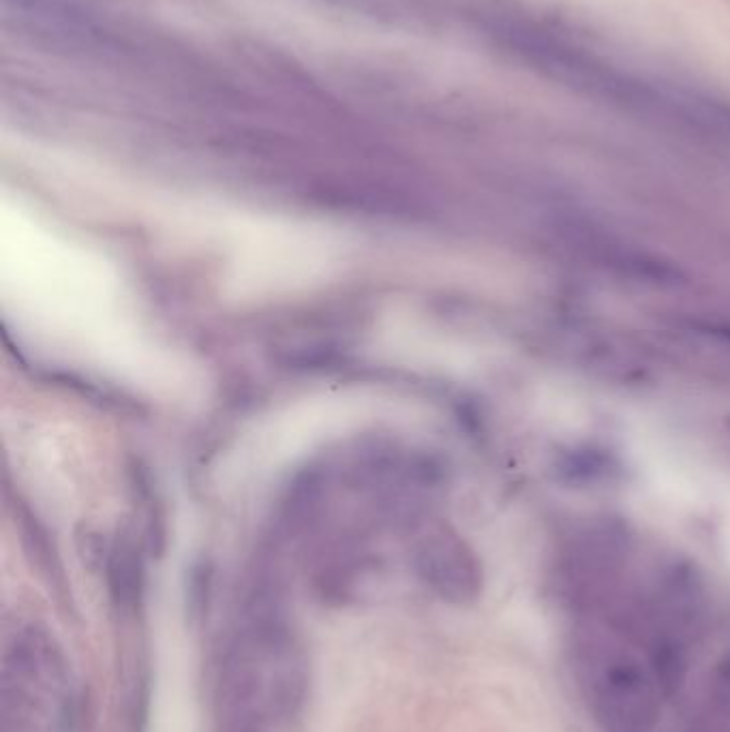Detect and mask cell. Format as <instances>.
<instances>
[{
    "label": "cell",
    "instance_id": "52a82bcc",
    "mask_svg": "<svg viewBox=\"0 0 730 732\" xmlns=\"http://www.w3.org/2000/svg\"><path fill=\"white\" fill-rule=\"evenodd\" d=\"M696 330L701 334H707V337H713L718 341H724L730 345V324H713V322H703L698 324Z\"/></svg>",
    "mask_w": 730,
    "mask_h": 732
},
{
    "label": "cell",
    "instance_id": "5b68a950",
    "mask_svg": "<svg viewBox=\"0 0 730 732\" xmlns=\"http://www.w3.org/2000/svg\"><path fill=\"white\" fill-rule=\"evenodd\" d=\"M683 732H730V655L713 666L703 703Z\"/></svg>",
    "mask_w": 730,
    "mask_h": 732
},
{
    "label": "cell",
    "instance_id": "277c9868",
    "mask_svg": "<svg viewBox=\"0 0 730 732\" xmlns=\"http://www.w3.org/2000/svg\"><path fill=\"white\" fill-rule=\"evenodd\" d=\"M555 480L568 486H591L613 480L619 474V463L615 456L596 446L572 448L559 454L553 465Z\"/></svg>",
    "mask_w": 730,
    "mask_h": 732
},
{
    "label": "cell",
    "instance_id": "8992f818",
    "mask_svg": "<svg viewBox=\"0 0 730 732\" xmlns=\"http://www.w3.org/2000/svg\"><path fill=\"white\" fill-rule=\"evenodd\" d=\"M110 587L118 604L135 606L142 591V566L129 546H118L110 557Z\"/></svg>",
    "mask_w": 730,
    "mask_h": 732
},
{
    "label": "cell",
    "instance_id": "7a4b0ae2",
    "mask_svg": "<svg viewBox=\"0 0 730 732\" xmlns=\"http://www.w3.org/2000/svg\"><path fill=\"white\" fill-rule=\"evenodd\" d=\"M593 709L604 732H653L660 718V685L632 655H613L591 683Z\"/></svg>",
    "mask_w": 730,
    "mask_h": 732
},
{
    "label": "cell",
    "instance_id": "6da1fadb",
    "mask_svg": "<svg viewBox=\"0 0 730 732\" xmlns=\"http://www.w3.org/2000/svg\"><path fill=\"white\" fill-rule=\"evenodd\" d=\"M3 681L5 724L37 726L43 709L67 688V668L54 640L35 628L15 636L5 655Z\"/></svg>",
    "mask_w": 730,
    "mask_h": 732
},
{
    "label": "cell",
    "instance_id": "3957f363",
    "mask_svg": "<svg viewBox=\"0 0 730 732\" xmlns=\"http://www.w3.org/2000/svg\"><path fill=\"white\" fill-rule=\"evenodd\" d=\"M418 576L441 600L467 606L482 591V568L474 551L454 533L439 531L424 538L416 551Z\"/></svg>",
    "mask_w": 730,
    "mask_h": 732
}]
</instances>
